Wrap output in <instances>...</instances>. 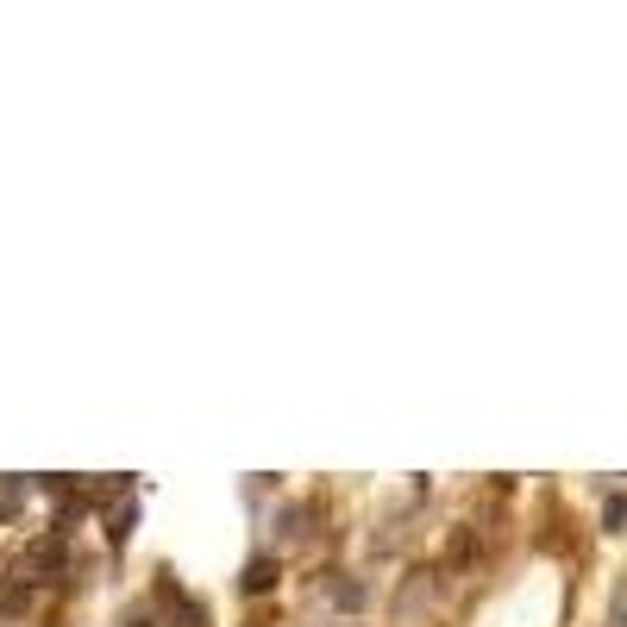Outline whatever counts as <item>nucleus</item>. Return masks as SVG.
<instances>
[{
    "instance_id": "obj_6",
    "label": "nucleus",
    "mask_w": 627,
    "mask_h": 627,
    "mask_svg": "<svg viewBox=\"0 0 627 627\" xmlns=\"http://www.w3.org/2000/svg\"><path fill=\"white\" fill-rule=\"evenodd\" d=\"M615 627H627V590L615 596Z\"/></svg>"
},
{
    "instance_id": "obj_5",
    "label": "nucleus",
    "mask_w": 627,
    "mask_h": 627,
    "mask_svg": "<svg viewBox=\"0 0 627 627\" xmlns=\"http://www.w3.org/2000/svg\"><path fill=\"white\" fill-rule=\"evenodd\" d=\"M7 515H19V483H7V490H0V521Z\"/></svg>"
},
{
    "instance_id": "obj_4",
    "label": "nucleus",
    "mask_w": 627,
    "mask_h": 627,
    "mask_svg": "<svg viewBox=\"0 0 627 627\" xmlns=\"http://www.w3.org/2000/svg\"><path fill=\"white\" fill-rule=\"evenodd\" d=\"M132 521H138V508L126 502V508H120V515H113V527H107V533H113V546H120V540H126V533H132Z\"/></svg>"
},
{
    "instance_id": "obj_2",
    "label": "nucleus",
    "mask_w": 627,
    "mask_h": 627,
    "mask_svg": "<svg viewBox=\"0 0 627 627\" xmlns=\"http://www.w3.org/2000/svg\"><path fill=\"white\" fill-rule=\"evenodd\" d=\"M63 559H69V552H63V540H57V533L32 546V571H63Z\"/></svg>"
},
{
    "instance_id": "obj_7",
    "label": "nucleus",
    "mask_w": 627,
    "mask_h": 627,
    "mask_svg": "<svg viewBox=\"0 0 627 627\" xmlns=\"http://www.w3.org/2000/svg\"><path fill=\"white\" fill-rule=\"evenodd\" d=\"M126 627H151V621H126Z\"/></svg>"
},
{
    "instance_id": "obj_3",
    "label": "nucleus",
    "mask_w": 627,
    "mask_h": 627,
    "mask_svg": "<svg viewBox=\"0 0 627 627\" xmlns=\"http://www.w3.org/2000/svg\"><path fill=\"white\" fill-rule=\"evenodd\" d=\"M602 527H609V533L627 527V496H609V502H602Z\"/></svg>"
},
{
    "instance_id": "obj_1",
    "label": "nucleus",
    "mask_w": 627,
    "mask_h": 627,
    "mask_svg": "<svg viewBox=\"0 0 627 627\" xmlns=\"http://www.w3.org/2000/svg\"><path fill=\"white\" fill-rule=\"evenodd\" d=\"M239 584H245V596H264V590H276V559H270V552H258V559L245 565V577H239Z\"/></svg>"
}]
</instances>
